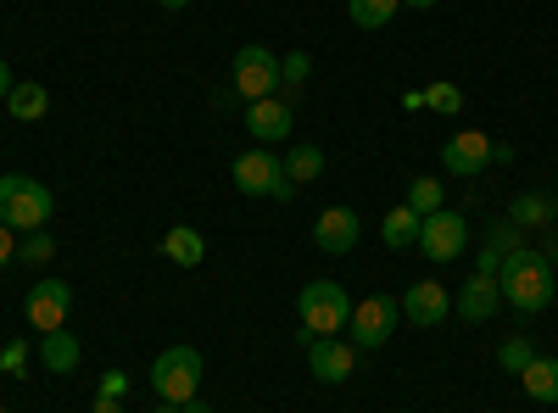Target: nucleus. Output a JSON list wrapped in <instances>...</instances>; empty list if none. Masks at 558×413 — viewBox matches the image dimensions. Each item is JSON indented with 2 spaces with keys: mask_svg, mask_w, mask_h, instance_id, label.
<instances>
[{
  "mask_svg": "<svg viewBox=\"0 0 558 413\" xmlns=\"http://www.w3.org/2000/svg\"><path fill=\"white\" fill-rule=\"evenodd\" d=\"M497 286H502V302L514 313H542L558 291H553V263L536 252V246H520L508 252L502 268H497Z\"/></svg>",
  "mask_w": 558,
  "mask_h": 413,
  "instance_id": "nucleus-1",
  "label": "nucleus"
},
{
  "mask_svg": "<svg viewBox=\"0 0 558 413\" xmlns=\"http://www.w3.org/2000/svg\"><path fill=\"white\" fill-rule=\"evenodd\" d=\"M57 212V196L39 185V179L28 173H0V223L23 229V235H34V229H45Z\"/></svg>",
  "mask_w": 558,
  "mask_h": 413,
  "instance_id": "nucleus-2",
  "label": "nucleus"
},
{
  "mask_svg": "<svg viewBox=\"0 0 558 413\" xmlns=\"http://www.w3.org/2000/svg\"><path fill=\"white\" fill-rule=\"evenodd\" d=\"M296 318H302V330H307V336H336V330H347V318H352V296H347V286H336V280H313V286H302V296H296Z\"/></svg>",
  "mask_w": 558,
  "mask_h": 413,
  "instance_id": "nucleus-3",
  "label": "nucleus"
},
{
  "mask_svg": "<svg viewBox=\"0 0 558 413\" xmlns=\"http://www.w3.org/2000/svg\"><path fill=\"white\" fill-rule=\"evenodd\" d=\"M151 391H157V402H191L196 391H202V352L196 347H168V352H157V363H151Z\"/></svg>",
  "mask_w": 558,
  "mask_h": 413,
  "instance_id": "nucleus-4",
  "label": "nucleus"
},
{
  "mask_svg": "<svg viewBox=\"0 0 558 413\" xmlns=\"http://www.w3.org/2000/svg\"><path fill=\"white\" fill-rule=\"evenodd\" d=\"M235 191L241 196H274V202H291L296 196V179L286 173V162H279L268 146H252L235 157Z\"/></svg>",
  "mask_w": 558,
  "mask_h": 413,
  "instance_id": "nucleus-5",
  "label": "nucleus"
},
{
  "mask_svg": "<svg viewBox=\"0 0 558 413\" xmlns=\"http://www.w3.org/2000/svg\"><path fill=\"white\" fill-rule=\"evenodd\" d=\"M508 157H514L508 141H492V134H481V129H458L441 146V168L458 173V179H475V173H486L492 162H508Z\"/></svg>",
  "mask_w": 558,
  "mask_h": 413,
  "instance_id": "nucleus-6",
  "label": "nucleus"
},
{
  "mask_svg": "<svg viewBox=\"0 0 558 413\" xmlns=\"http://www.w3.org/2000/svg\"><path fill=\"white\" fill-rule=\"evenodd\" d=\"M397 318H402V302H391V296H363V302H352V318H347V330H352V347H386L391 341V330H397Z\"/></svg>",
  "mask_w": 558,
  "mask_h": 413,
  "instance_id": "nucleus-7",
  "label": "nucleus"
},
{
  "mask_svg": "<svg viewBox=\"0 0 558 413\" xmlns=\"http://www.w3.org/2000/svg\"><path fill=\"white\" fill-rule=\"evenodd\" d=\"M463 241H470V223H463V212L452 207H436L418 218V252H425L430 263H452L463 252Z\"/></svg>",
  "mask_w": 558,
  "mask_h": 413,
  "instance_id": "nucleus-8",
  "label": "nucleus"
},
{
  "mask_svg": "<svg viewBox=\"0 0 558 413\" xmlns=\"http://www.w3.org/2000/svg\"><path fill=\"white\" fill-rule=\"evenodd\" d=\"M235 96L241 101L279 96V57L268 51V45H241L235 51Z\"/></svg>",
  "mask_w": 558,
  "mask_h": 413,
  "instance_id": "nucleus-9",
  "label": "nucleus"
},
{
  "mask_svg": "<svg viewBox=\"0 0 558 413\" xmlns=\"http://www.w3.org/2000/svg\"><path fill=\"white\" fill-rule=\"evenodd\" d=\"M307 369L324 386H341L357 369V347L352 341H336V336H307Z\"/></svg>",
  "mask_w": 558,
  "mask_h": 413,
  "instance_id": "nucleus-10",
  "label": "nucleus"
},
{
  "mask_svg": "<svg viewBox=\"0 0 558 413\" xmlns=\"http://www.w3.org/2000/svg\"><path fill=\"white\" fill-rule=\"evenodd\" d=\"M357 241H363V218H357L352 207H324V212L313 218V246H318V252L347 257V252H357Z\"/></svg>",
  "mask_w": 558,
  "mask_h": 413,
  "instance_id": "nucleus-11",
  "label": "nucleus"
},
{
  "mask_svg": "<svg viewBox=\"0 0 558 413\" xmlns=\"http://www.w3.org/2000/svg\"><path fill=\"white\" fill-rule=\"evenodd\" d=\"M68 307H73V291H68L62 280H34V291H28V302H23L28 325H34L39 336L68 330Z\"/></svg>",
  "mask_w": 558,
  "mask_h": 413,
  "instance_id": "nucleus-12",
  "label": "nucleus"
},
{
  "mask_svg": "<svg viewBox=\"0 0 558 413\" xmlns=\"http://www.w3.org/2000/svg\"><path fill=\"white\" fill-rule=\"evenodd\" d=\"M447 313H452V291L441 280H413L402 291V318H413V325L436 330V325H447Z\"/></svg>",
  "mask_w": 558,
  "mask_h": 413,
  "instance_id": "nucleus-13",
  "label": "nucleus"
},
{
  "mask_svg": "<svg viewBox=\"0 0 558 413\" xmlns=\"http://www.w3.org/2000/svg\"><path fill=\"white\" fill-rule=\"evenodd\" d=\"M452 307H458V318H470V325H486V318L502 307V286H497V274H470V280L458 286Z\"/></svg>",
  "mask_w": 558,
  "mask_h": 413,
  "instance_id": "nucleus-14",
  "label": "nucleus"
},
{
  "mask_svg": "<svg viewBox=\"0 0 558 413\" xmlns=\"http://www.w3.org/2000/svg\"><path fill=\"white\" fill-rule=\"evenodd\" d=\"M246 129H252V141H257V146H279V141H286V134L296 129V112H291V101L263 96V101H252Z\"/></svg>",
  "mask_w": 558,
  "mask_h": 413,
  "instance_id": "nucleus-15",
  "label": "nucleus"
},
{
  "mask_svg": "<svg viewBox=\"0 0 558 413\" xmlns=\"http://www.w3.org/2000/svg\"><path fill=\"white\" fill-rule=\"evenodd\" d=\"M34 347H39V363H45L51 375H73L78 363H84V347H78L73 330H51V336H39Z\"/></svg>",
  "mask_w": 558,
  "mask_h": 413,
  "instance_id": "nucleus-16",
  "label": "nucleus"
},
{
  "mask_svg": "<svg viewBox=\"0 0 558 413\" xmlns=\"http://www.w3.org/2000/svg\"><path fill=\"white\" fill-rule=\"evenodd\" d=\"M162 257H168L173 268H196V263L207 257V241H202V229H191V223H173L168 235H162Z\"/></svg>",
  "mask_w": 558,
  "mask_h": 413,
  "instance_id": "nucleus-17",
  "label": "nucleus"
},
{
  "mask_svg": "<svg viewBox=\"0 0 558 413\" xmlns=\"http://www.w3.org/2000/svg\"><path fill=\"white\" fill-rule=\"evenodd\" d=\"M7 112H12L17 123H39L45 112H51V89H45V84H34V78L12 84V96H7Z\"/></svg>",
  "mask_w": 558,
  "mask_h": 413,
  "instance_id": "nucleus-18",
  "label": "nucleus"
},
{
  "mask_svg": "<svg viewBox=\"0 0 558 413\" xmlns=\"http://www.w3.org/2000/svg\"><path fill=\"white\" fill-rule=\"evenodd\" d=\"M380 241H386L391 252H413V246H418V212H413L408 202L380 218Z\"/></svg>",
  "mask_w": 558,
  "mask_h": 413,
  "instance_id": "nucleus-19",
  "label": "nucleus"
},
{
  "mask_svg": "<svg viewBox=\"0 0 558 413\" xmlns=\"http://www.w3.org/2000/svg\"><path fill=\"white\" fill-rule=\"evenodd\" d=\"M520 386H525V397L531 402H558V357H531V369L520 375Z\"/></svg>",
  "mask_w": 558,
  "mask_h": 413,
  "instance_id": "nucleus-20",
  "label": "nucleus"
},
{
  "mask_svg": "<svg viewBox=\"0 0 558 413\" xmlns=\"http://www.w3.org/2000/svg\"><path fill=\"white\" fill-rule=\"evenodd\" d=\"M508 218H514L520 229H536V223H553L558 218V202L542 196V191H520L514 202H508Z\"/></svg>",
  "mask_w": 558,
  "mask_h": 413,
  "instance_id": "nucleus-21",
  "label": "nucleus"
},
{
  "mask_svg": "<svg viewBox=\"0 0 558 413\" xmlns=\"http://www.w3.org/2000/svg\"><path fill=\"white\" fill-rule=\"evenodd\" d=\"M397 12H402V0H347V17L357 28H386Z\"/></svg>",
  "mask_w": 558,
  "mask_h": 413,
  "instance_id": "nucleus-22",
  "label": "nucleus"
},
{
  "mask_svg": "<svg viewBox=\"0 0 558 413\" xmlns=\"http://www.w3.org/2000/svg\"><path fill=\"white\" fill-rule=\"evenodd\" d=\"M408 207H413L418 218H425V212H436V207H447V185H441L436 173H418L413 185H408Z\"/></svg>",
  "mask_w": 558,
  "mask_h": 413,
  "instance_id": "nucleus-23",
  "label": "nucleus"
},
{
  "mask_svg": "<svg viewBox=\"0 0 558 413\" xmlns=\"http://www.w3.org/2000/svg\"><path fill=\"white\" fill-rule=\"evenodd\" d=\"M531 357H536V341H531V336H508V341L497 347L502 375H525V369H531Z\"/></svg>",
  "mask_w": 558,
  "mask_h": 413,
  "instance_id": "nucleus-24",
  "label": "nucleus"
},
{
  "mask_svg": "<svg viewBox=\"0 0 558 413\" xmlns=\"http://www.w3.org/2000/svg\"><path fill=\"white\" fill-rule=\"evenodd\" d=\"M286 173L296 179V185H307V179H318V173H324V151H318V146H291Z\"/></svg>",
  "mask_w": 558,
  "mask_h": 413,
  "instance_id": "nucleus-25",
  "label": "nucleus"
},
{
  "mask_svg": "<svg viewBox=\"0 0 558 413\" xmlns=\"http://www.w3.org/2000/svg\"><path fill=\"white\" fill-rule=\"evenodd\" d=\"M486 246L508 257V252H520V246H525V229H520L514 218H497V223L486 229Z\"/></svg>",
  "mask_w": 558,
  "mask_h": 413,
  "instance_id": "nucleus-26",
  "label": "nucleus"
},
{
  "mask_svg": "<svg viewBox=\"0 0 558 413\" xmlns=\"http://www.w3.org/2000/svg\"><path fill=\"white\" fill-rule=\"evenodd\" d=\"M17 257H23L28 268H45V263H51V257H57V241H51V235H45V229H34V235H28V241L17 246Z\"/></svg>",
  "mask_w": 558,
  "mask_h": 413,
  "instance_id": "nucleus-27",
  "label": "nucleus"
},
{
  "mask_svg": "<svg viewBox=\"0 0 558 413\" xmlns=\"http://www.w3.org/2000/svg\"><path fill=\"white\" fill-rule=\"evenodd\" d=\"M425 107H436V112H458V107H463V89L447 84V78H436V84L425 89Z\"/></svg>",
  "mask_w": 558,
  "mask_h": 413,
  "instance_id": "nucleus-28",
  "label": "nucleus"
},
{
  "mask_svg": "<svg viewBox=\"0 0 558 413\" xmlns=\"http://www.w3.org/2000/svg\"><path fill=\"white\" fill-rule=\"evenodd\" d=\"M307 73H313V57L307 51H291L286 62H279V78H286V84H307Z\"/></svg>",
  "mask_w": 558,
  "mask_h": 413,
  "instance_id": "nucleus-29",
  "label": "nucleus"
},
{
  "mask_svg": "<svg viewBox=\"0 0 558 413\" xmlns=\"http://www.w3.org/2000/svg\"><path fill=\"white\" fill-rule=\"evenodd\" d=\"M0 369H7V375H23V369H28V347H23V341L0 347Z\"/></svg>",
  "mask_w": 558,
  "mask_h": 413,
  "instance_id": "nucleus-30",
  "label": "nucleus"
},
{
  "mask_svg": "<svg viewBox=\"0 0 558 413\" xmlns=\"http://www.w3.org/2000/svg\"><path fill=\"white\" fill-rule=\"evenodd\" d=\"M12 235H17V229H12V223H0V268L17 257V241H12Z\"/></svg>",
  "mask_w": 558,
  "mask_h": 413,
  "instance_id": "nucleus-31",
  "label": "nucleus"
},
{
  "mask_svg": "<svg viewBox=\"0 0 558 413\" xmlns=\"http://www.w3.org/2000/svg\"><path fill=\"white\" fill-rule=\"evenodd\" d=\"M123 391H129V375H123V369H112V375L101 380V397H123Z\"/></svg>",
  "mask_w": 558,
  "mask_h": 413,
  "instance_id": "nucleus-32",
  "label": "nucleus"
},
{
  "mask_svg": "<svg viewBox=\"0 0 558 413\" xmlns=\"http://www.w3.org/2000/svg\"><path fill=\"white\" fill-rule=\"evenodd\" d=\"M497 268H502V252H492V246H486V252L475 257V274H497Z\"/></svg>",
  "mask_w": 558,
  "mask_h": 413,
  "instance_id": "nucleus-33",
  "label": "nucleus"
},
{
  "mask_svg": "<svg viewBox=\"0 0 558 413\" xmlns=\"http://www.w3.org/2000/svg\"><path fill=\"white\" fill-rule=\"evenodd\" d=\"M89 413H123V402L118 397H96V408H89Z\"/></svg>",
  "mask_w": 558,
  "mask_h": 413,
  "instance_id": "nucleus-34",
  "label": "nucleus"
},
{
  "mask_svg": "<svg viewBox=\"0 0 558 413\" xmlns=\"http://www.w3.org/2000/svg\"><path fill=\"white\" fill-rule=\"evenodd\" d=\"M7 96H12V68L0 62V101H7Z\"/></svg>",
  "mask_w": 558,
  "mask_h": 413,
  "instance_id": "nucleus-35",
  "label": "nucleus"
},
{
  "mask_svg": "<svg viewBox=\"0 0 558 413\" xmlns=\"http://www.w3.org/2000/svg\"><path fill=\"white\" fill-rule=\"evenodd\" d=\"M179 413H213V402H202V397H191V402H184Z\"/></svg>",
  "mask_w": 558,
  "mask_h": 413,
  "instance_id": "nucleus-36",
  "label": "nucleus"
},
{
  "mask_svg": "<svg viewBox=\"0 0 558 413\" xmlns=\"http://www.w3.org/2000/svg\"><path fill=\"white\" fill-rule=\"evenodd\" d=\"M402 7H413V12H430V7H441V0H402Z\"/></svg>",
  "mask_w": 558,
  "mask_h": 413,
  "instance_id": "nucleus-37",
  "label": "nucleus"
},
{
  "mask_svg": "<svg viewBox=\"0 0 558 413\" xmlns=\"http://www.w3.org/2000/svg\"><path fill=\"white\" fill-rule=\"evenodd\" d=\"M162 7H168V12H184V7H191V0H162Z\"/></svg>",
  "mask_w": 558,
  "mask_h": 413,
  "instance_id": "nucleus-38",
  "label": "nucleus"
},
{
  "mask_svg": "<svg viewBox=\"0 0 558 413\" xmlns=\"http://www.w3.org/2000/svg\"><path fill=\"white\" fill-rule=\"evenodd\" d=\"M151 413H179V402H157V408H151Z\"/></svg>",
  "mask_w": 558,
  "mask_h": 413,
  "instance_id": "nucleus-39",
  "label": "nucleus"
},
{
  "mask_svg": "<svg viewBox=\"0 0 558 413\" xmlns=\"http://www.w3.org/2000/svg\"><path fill=\"white\" fill-rule=\"evenodd\" d=\"M0 413H7V408H0Z\"/></svg>",
  "mask_w": 558,
  "mask_h": 413,
  "instance_id": "nucleus-40",
  "label": "nucleus"
}]
</instances>
